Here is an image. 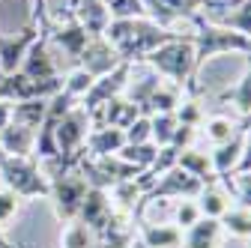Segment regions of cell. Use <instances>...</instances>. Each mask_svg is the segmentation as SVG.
I'll use <instances>...</instances> for the list:
<instances>
[{"label":"cell","mask_w":251,"mask_h":248,"mask_svg":"<svg viewBox=\"0 0 251 248\" xmlns=\"http://www.w3.org/2000/svg\"><path fill=\"white\" fill-rule=\"evenodd\" d=\"M45 30L39 24H24L18 33H0V75H12L21 69V60L27 54V48L33 45Z\"/></svg>","instance_id":"8992f818"},{"label":"cell","mask_w":251,"mask_h":248,"mask_svg":"<svg viewBox=\"0 0 251 248\" xmlns=\"http://www.w3.org/2000/svg\"><path fill=\"white\" fill-rule=\"evenodd\" d=\"M78 222L87 224L96 236H102V233H108L114 224L129 222V219H123V215L114 212L108 192H102V189H90L87 198H84V203H81V209H78Z\"/></svg>","instance_id":"5b68a950"},{"label":"cell","mask_w":251,"mask_h":248,"mask_svg":"<svg viewBox=\"0 0 251 248\" xmlns=\"http://www.w3.org/2000/svg\"><path fill=\"white\" fill-rule=\"evenodd\" d=\"M201 219H203V215H201V206H198L195 198H182V200L176 203V209H174V224H176L182 233L192 227V224H198Z\"/></svg>","instance_id":"1f68e13d"},{"label":"cell","mask_w":251,"mask_h":248,"mask_svg":"<svg viewBox=\"0 0 251 248\" xmlns=\"http://www.w3.org/2000/svg\"><path fill=\"white\" fill-rule=\"evenodd\" d=\"M195 200H198V206H201V215H203V219H222V215L230 209V195H227V189L222 185V179L203 185L201 195H198Z\"/></svg>","instance_id":"d6986e66"},{"label":"cell","mask_w":251,"mask_h":248,"mask_svg":"<svg viewBox=\"0 0 251 248\" xmlns=\"http://www.w3.org/2000/svg\"><path fill=\"white\" fill-rule=\"evenodd\" d=\"M242 147H245V132H239V135H236V138H230L227 144H218V147L209 152V156H212V168H215L218 179L236 174L239 159H242Z\"/></svg>","instance_id":"e0dca14e"},{"label":"cell","mask_w":251,"mask_h":248,"mask_svg":"<svg viewBox=\"0 0 251 248\" xmlns=\"http://www.w3.org/2000/svg\"><path fill=\"white\" fill-rule=\"evenodd\" d=\"M0 185L15 192L21 200L48 198L51 179L42 174V165L33 156H6L0 165Z\"/></svg>","instance_id":"6da1fadb"},{"label":"cell","mask_w":251,"mask_h":248,"mask_svg":"<svg viewBox=\"0 0 251 248\" xmlns=\"http://www.w3.org/2000/svg\"><path fill=\"white\" fill-rule=\"evenodd\" d=\"M0 147H3L6 156H33L36 132L27 126H18V123H9L6 129H0Z\"/></svg>","instance_id":"ac0fdd59"},{"label":"cell","mask_w":251,"mask_h":248,"mask_svg":"<svg viewBox=\"0 0 251 248\" xmlns=\"http://www.w3.org/2000/svg\"><path fill=\"white\" fill-rule=\"evenodd\" d=\"M176 126H179L176 114H152L150 117V141L155 147H168L174 132H176Z\"/></svg>","instance_id":"cb8c5ba5"},{"label":"cell","mask_w":251,"mask_h":248,"mask_svg":"<svg viewBox=\"0 0 251 248\" xmlns=\"http://www.w3.org/2000/svg\"><path fill=\"white\" fill-rule=\"evenodd\" d=\"M9 123H12V102L0 99V129H6Z\"/></svg>","instance_id":"d590c367"},{"label":"cell","mask_w":251,"mask_h":248,"mask_svg":"<svg viewBox=\"0 0 251 248\" xmlns=\"http://www.w3.org/2000/svg\"><path fill=\"white\" fill-rule=\"evenodd\" d=\"M123 147H126L123 129L99 126V129H90V135L84 141V156H117Z\"/></svg>","instance_id":"5bb4252c"},{"label":"cell","mask_w":251,"mask_h":248,"mask_svg":"<svg viewBox=\"0 0 251 248\" xmlns=\"http://www.w3.org/2000/svg\"><path fill=\"white\" fill-rule=\"evenodd\" d=\"M198 33H195V72L203 66V60L215 57V54H230V51H242L251 54V39L236 33V30H227L222 24H209L198 15Z\"/></svg>","instance_id":"3957f363"},{"label":"cell","mask_w":251,"mask_h":248,"mask_svg":"<svg viewBox=\"0 0 251 248\" xmlns=\"http://www.w3.org/2000/svg\"><path fill=\"white\" fill-rule=\"evenodd\" d=\"M18 72H24L27 78H33V81L60 78V75H57V63H54L51 51H48V39H45V36H39L33 45L27 48V54H24V60H21V69H18Z\"/></svg>","instance_id":"8fae6325"},{"label":"cell","mask_w":251,"mask_h":248,"mask_svg":"<svg viewBox=\"0 0 251 248\" xmlns=\"http://www.w3.org/2000/svg\"><path fill=\"white\" fill-rule=\"evenodd\" d=\"M218 233H222L218 219H201L182 233V248H218Z\"/></svg>","instance_id":"ffe728a7"},{"label":"cell","mask_w":251,"mask_h":248,"mask_svg":"<svg viewBox=\"0 0 251 248\" xmlns=\"http://www.w3.org/2000/svg\"><path fill=\"white\" fill-rule=\"evenodd\" d=\"M215 24H222V27H227V30H236V33H242V36L251 39V0H242L236 12L218 15Z\"/></svg>","instance_id":"4316f807"},{"label":"cell","mask_w":251,"mask_h":248,"mask_svg":"<svg viewBox=\"0 0 251 248\" xmlns=\"http://www.w3.org/2000/svg\"><path fill=\"white\" fill-rule=\"evenodd\" d=\"M3 159H6V152H3V147H0V165H3Z\"/></svg>","instance_id":"74e56055"},{"label":"cell","mask_w":251,"mask_h":248,"mask_svg":"<svg viewBox=\"0 0 251 248\" xmlns=\"http://www.w3.org/2000/svg\"><path fill=\"white\" fill-rule=\"evenodd\" d=\"M45 39L48 42H54L60 51H66L72 60H78L81 57V51H84V45L90 42V33L75 21V18H69V21H63V24H57L54 30H45Z\"/></svg>","instance_id":"7c38bea8"},{"label":"cell","mask_w":251,"mask_h":248,"mask_svg":"<svg viewBox=\"0 0 251 248\" xmlns=\"http://www.w3.org/2000/svg\"><path fill=\"white\" fill-rule=\"evenodd\" d=\"M245 171H251V129H245V147H242V159H239L236 174H245Z\"/></svg>","instance_id":"e575fe53"},{"label":"cell","mask_w":251,"mask_h":248,"mask_svg":"<svg viewBox=\"0 0 251 248\" xmlns=\"http://www.w3.org/2000/svg\"><path fill=\"white\" fill-rule=\"evenodd\" d=\"M201 189H203V182L198 179V176H192L188 171H182V168H171V171H165L159 179H155L152 185H150V192H147V203H152V200H159V198H198L201 195Z\"/></svg>","instance_id":"52a82bcc"},{"label":"cell","mask_w":251,"mask_h":248,"mask_svg":"<svg viewBox=\"0 0 251 248\" xmlns=\"http://www.w3.org/2000/svg\"><path fill=\"white\" fill-rule=\"evenodd\" d=\"M45 111H48V99H24V102H12V123L27 129H39L45 123Z\"/></svg>","instance_id":"44dd1931"},{"label":"cell","mask_w":251,"mask_h":248,"mask_svg":"<svg viewBox=\"0 0 251 248\" xmlns=\"http://www.w3.org/2000/svg\"><path fill=\"white\" fill-rule=\"evenodd\" d=\"M120 63H123V60H120L117 48H114L105 36H90V42L84 45V51H81V57H78V66L87 69L93 78L108 75V72L117 69Z\"/></svg>","instance_id":"30bf717a"},{"label":"cell","mask_w":251,"mask_h":248,"mask_svg":"<svg viewBox=\"0 0 251 248\" xmlns=\"http://www.w3.org/2000/svg\"><path fill=\"white\" fill-rule=\"evenodd\" d=\"M222 185L227 189V195H233V198H236V206L251 209V171L222 176Z\"/></svg>","instance_id":"83f0119b"},{"label":"cell","mask_w":251,"mask_h":248,"mask_svg":"<svg viewBox=\"0 0 251 248\" xmlns=\"http://www.w3.org/2000/svg\"><path fill=\"white\" fill-rule=\"evenodd\" d=\"M222 99H230L242 117H248V114H251V57H248V69H245L242 81H239L233 90H227Z\"/></svg>","instance_id":"f1b7e54d"},{"label":"cell","mask_w":251,"mask_h":248,"mask_svg":"<svg viewBox=\"0 0 251 248\" xmlns=\"http://www.w3.org/2000/svg\"><path fill=\"white\" fill-rule=\"evenodd\" d=\"M150 141V117H138L126 129V144H147Z\"/></svg>","instance_id":"836d02e7"},{"label":"cell","mask_w":251,"mask_h":248,"mask_svg":"<svg viewBox=\"0 0 251 248\" xmlns=\"http://www.w3.org/2000/svg\"><path fill=\"white\" fill-rule=\"evenodd\" d=\"M218 222H222V227L227 233H233V236H242V239L251 236V209H245V206H230Z\"/></svg>","instance_id":"484cf974"},{"label":"cell","mask_w":251,"mask_h":248,"mask_svg":"<svg viewBox=\"0 0 251 248\" xmlns=\"http://www.w3.org/2000/svg\"><path fill=\"white\" fill-rule=\"evenodd\" d=\"M239 132H242V129L236 126L230 117H225V114H215V117H209V120H206V138H209V144H212V147L227 144V141H230V138H236Z\"/></svg>","instance_id":"d4e9b609"},{"label":"cell","mask_w":251,"mask_h":248,"mask_svg":"<svg viewBox=\"0 0 251 248\" xmlns=\"http://www.w3.org/2000/svg\"><path fill=\"white\" fill-rule=\"evenodd\" d=\"M90 192V185L84 182V176L78 171H69V174H63L57 179H51V192H48V200H51V209L54 215L66 224L72 219H78V209L84 203Z\"/></svg>","instance_id":"277c9868"},{"label":"cell","mask_w":251,"mask_h":248,"mask_svg":"<svg viewBox=\"0 0 251 248\" xmlns=\"http://www.w3.org/2000/svg\"><path fill=\"white\" fill-rule=\"evenodd\" d=\"M99 245V236L93 233L87 224H81L78 219L66 222L60 230V248H96Z\"/></svg>","instance_id":"7402d4cb"},{"label":"cell","mask_w":251,"mask_h":248,"mask_svg":"<svg viewBox=\"0 0 251 248\" xmlns=\"http://www.w3.org/2000/svg\"><path fill=\"white\" fill-rule=\"evenodd\" d=\"M93 81H96V78H93L87 69H81V66H75L69 75H66V81H63V93H69V96L72 99H84L87 96V93H90V87H93Z\"/></svg>","instance_id":"f546056e"},{"label":"cell","mask_w":251,"mask_h":248,"mask_svg":"<svg viewBox=\"0 0 251 248\" xmlns=\"http://www.w3.org/2000/svg\"><path fill=\"white\" fill-rule=\"evenodd\" d=\"M203 6H206V0H144L150 21H155L159 27H168V30H174L179 18H198Z\"/></svg>","instance_id":"9c48e42d"},{"label":"cell","mask_w":251,"mask_h":248,"mask_svg":"<svg viewBox=\"0 0 251 248\" xmlns=\"http://www.w3.org/2000/svg\"><path fill=\"white\" fill-rule=\"evenodd\" d=\"M117 156H120L123 162L141 168V171H150V165L155 162V156H159V147H155L152 141H147V144H126Z\"/></svg>","instance_id":"603a6c76"},{"label":"cell","mask_w":251,"mask_h":248,"mask_svg":"<svg viewBox=\"0 0 251 248\" xmlns=\"http://www.w3.org/2000/svg\"><path fill=\"white\" fill-rule=\"evenodd\" d=\"M176 168H182V171H188L192 176H198L203 185L218 182V174H215V168H212V156H209L206 149L185 147V149L179 152V159H176Z\"/></svg>","instance_id":"2e32d148"},{"label":"cell","mask_w":251,"mask_h":248,"mask_svg":"<svg viewBox=\"0 0 251 248\" xmlns=\"http://www.w3.org/2000/svg\"><path fill=\"white\" fill-rule=\"evenodd\" d=\"M138 239L144 242V248H182V230L176 224L138 222Z\"/></svg>","instance_id":"9a60e30c"},{"label":"cell","mask_w":251,"mask_h":248,"mask_svg":"<svg viewBox=\"0 0 251 248\" xmlns=\"http://www.w3.org/2000/svg\"><path fill=\"white\" fill-rule=\"evenodd\" d=\"M248 239H251V236H248Z\"/></svg>","instance_id":"f35d334b"},{"label":"cell","mask_w":251,"mask_h":248,"mask_svg":"<svg viewBox=\"0 0 251 248\" xmlns=\"http://www.w3.org/2000/svg\"><path fill=\"white\" fill-rule=\"evenodd\" d=\"M21 198L15 195V192H9V189H3L0 185V230H6V227H12V222L18 219V212H21Z\"/></svg>","instance_id":"d6a6232c"},{"label":"cell","mask_w":251,"mask_h":248,"mask_svg":"<svg viewBox=\"0 0 251 248\" xmlns=\"http://www.w3.org/2000/svg\"><path fill=\"white\" fill-rule=\"evenodd\" d=\"M144 60L159 75H168L174 84L182 87V81L195 78V36H188V39H182V36L168 39L165 45L150 51Z\"/></svg>","instance_id":"7a4b0ae2"},{"label":"cell","mask_w":251,"mask_h":248,"mask_svg":"<svg viewBox=\"0 0 251 248\" xmlns=\"http://www.w3.org/2000/svg\"><path fill=\"white\" fill-rule=\"evenodd\" d=\"M132 66L135 63H123L117 66V69H111L108 75H102V78H96L93 81V87H90V93L78 102L87 114H93L96 108H102L105 102H111L114 96H123V90H126V84H129V75H132Z\"/></svg>","instance_id":"ba28073f"},{"label":"cell","mask_w":251,"mask_h":248,"mask_svg":"<svg viewBox=\"0 0 251 248\" xmlns=\"http://www.w3.org/2000/svg\"><path fill=\"white\" fill-rule=\"evenodd\" d=\"M72 18L87 30L90 36H102L108 24L114 21L111 12L99 3V0H75V9H72Z\"/></svg>","instance_id":"4fadbf2b"},{"label":"cell","mask_w":251,"mask_h":248,"mask_svg":"<svg viewBox=\"0 0 251 248\" xmlns=\"http://www.w3.org/2000/svg\"><path fill=\"white\" fill-rule=\"evenodd\" d=\"M0 248H24V245H18V242H12V239H6V233L0 230Z\"/></svg>","instance_id":"8d00e7d4"},{"label":"cell","mask_w":251,"mask_h":248,"mask_svg":"<svg viewBox=\"0 0 251 248\" xmlns=\"http://www.w3.org/2000/svg\"><path fill=\"white\" fill-rule=\"evenodd\" d=\"M111 12V18H147L144 0H99Z\"/></svg>","instance_id":"4dcf8cb0"}]
</instances>
